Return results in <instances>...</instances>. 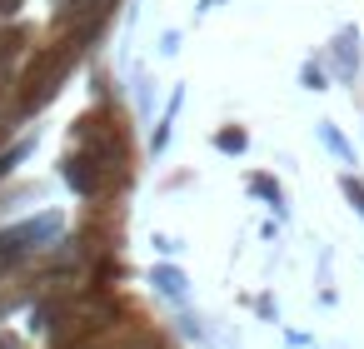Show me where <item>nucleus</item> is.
<instances>
[{
	"label": "nucleus",
	"mask_w": 364,
	"mask_h": 349,
	"mask_svg": "<svg viewBox=\"0 0 364 349\" xmlns=\"http://www.w3.org/2000/svg\"><path fill=\"white\" fill-rule=\"evenodd\" d=\"M85 45L65 31L55 45H41L36 55H31V65L21 70V105H16V115H36L41 105H50L55 95H60V85H65V75H70V65H75V55H80Z\"/></svg>",
	"instance_id": "nucleus-1"
},
{
	"label": "nucleus",
	"mask_w": 364,
	"mask_h": 349,
	"mask_svg": "<svg viewBox=\"0 0 364 349\" xmlns=\"http://www.w3.org/2000/svg\"><path fill=\"white\" fill-rule=\"evenodd\" d=\"M65 230V220L55 215V210H46L41 220H21V225H6L0 230V259H6L11 269H21L26 259H36L55 235Z\"/></svg>",
	"instance_id": "nucleus-2"
},
{
	"label": "nucleus",
	"mask_w": 364,
	"mask_h": 349,
	"mask_svg": "<svg viewBox=\"0 0 364 349\" xmlns=\"http://www.w3.org/2000/svg\"><path fill=\"white\" fill-rule=\"evenodd\" d=\"M60 175H65V185H70L80 200H100V195L120 190V180H115L95 155H85V150H70V155H65V165H60Z\"/></svg>",
	"instance_id": "nucleus-3"
},
{
	"label": "nucleus",
	"mask_w": 364,
	"mask_h": 349,
	"mask_svg": "<svg viewBox=\"0 0 364 349\" xmlns=\"http://www.w3.org/2000/svg\"><path fill=\"white\" fill-rule=\"evenodd\" d=\"M31 41H36L31 26H6V31H0V65H16L31 50Z\"/></svg>",
	"instance_id": "nucleus-4"
},
{
	"label": "nucleus",
	"mask_w": 364,
	"mask_h": 349,
	"mask_svg": "<svg viewBox=\"0 0 364 349\" xmlns=\"http://www.w3.org/2000/svg\"><path fill=\"white\" fill-rule=\"evenodd\" d=\"M150 284H155L170 304H185V294H190V289H185V274H180L175 264H155V269H150Z\"/></svg>",
	"instance_id": "nucleus-5"
},
{
	"label": "nucleus",
	"mask_w": 364,
	"mask_h": 349,
	"mask_svg": "<svg viewBox=\"0 0 364 349\" xmlns=\"http://www.w3.org/2000/svg\"><path fill=\"white\" fill-rule=\"evenodd\" d=\"M334 60H339V75L344 80L359 70V31H339L334 36Z\"/></svg>",
	"instance_id": "nucleus-6"
},
{
	"label": "nucleus",
	"mask_w": 364,
	"mask_h": 349,
	"mask_svg": "<svg viewBox=\"0 0 364 349\" xmlns=\"http://www.w3.org/2000/svg\"><path fill=\"white\" fill-rule=\"evenodd\" d=\"M180 100H185V90L170 95V105H165V115H160V125H155V135H150V155H165V150H170V125H175V115H180Z\"/></svg>",
	"instance_id": "nucleus-7"
},
{
	"label": "nucleus",
	"mask_w": 364,
	"mask_h": 349,
	"mask_svg": "<svg viewBox=\"0 0 364 349\" xmlns=\"http://www.w3.org/2000/svg\"><path fill=\"white\" fill-rule=\"evenodd\" d=\"M250 195L269 200V210L284 215V190H279V180H269V175H250Z\"/></svg>",
	"instance_id": "nucleus-8"
},
{
	"label": "nucleus",
	"mask_w": 364,
	"mask_h": 349,
	"mask_svg": "<svg viewBox=\"0 0 364 349\" xmlns=\"http://www.w3.org/2000/svg\"><path fill=\"white\" fill-rule=\"evenodd\" d=\"M319 140H324V145H329V150H334L344 165H354V145H349V140H344V135H339L329 120H319Z\"/></svg>",
	"instance_id": "nucleus-9"
},
{
	"label": "nucleus",
	"mask_w": 364,
	"mask_h": 349,
	"mask_svg": "<svg viewBox=\"0 0 364 349\" xmlns=\"http://www.w3.org/2000/svg\"><path fill=\"white\" fill-rule=\"evenodd\" d=\"M215 150H225V155H245V150H250V135H245V130H220V135H215Z\"/></svg>",
	"instance_id": "nucleus-10"
},
{
	"label": "nucleus",
	"mask_w": 364,
	"mask_h": 349,
	"mask_svg": "<svg viewBox=\"0 0 364 349\" xmlns=\"http://www.w3.org/2000/svg\"><path fill=\"white\" fill-rule=\"evenodd\" d=\"M339 190H344V200L364 215V180H359V175H339Z\"/></svg>",
	"instance_id": "nucleus-11"
},
{
	"label": "nucleus",
	"mask_w": 364,
	"mask_h": 349,
	"mask_svg": "<svg viewBox=\"0 0 364 349\" xmlns=\"http://www.w3.org/2000/svg\"><path fill=\"white\" fill-rule=\"evenodd\" d=\"M26 155H31V140H21L16 150H6V155H0V175H11V170H16V160H26Z\"/></svg>",
	"instance_id": "nucleus-12"
},
{
	"label": "nucleus",
	"mask_w": 364,
	"mask_h": 349,
	"mask_svg": "<svg viewBox=\"0 0 364 349\" xmlns=\"http://www.w3.org/2000/svg\"><path fill=\"white\" fill-rule=\"evenodd\" d=\"M85 6H95V0H55V16H60V26H65L70 16H80Z\"/></svg>",
	"instance_id": "nucleus-13"
},
{
	"label": "nucleus",
	"mask_w": 364,
	"mask_h": 349,
	"mask_svg": "<svg viewBox=\"0 0 364 349\" xmlns=\"http://www.w3.org/2000/svg\"><path fill=\"white\" fill-rule=\"evenodd\" d=\"M299 80H304V90H329V85H324V70H319L314 60H309V65L299 70Z\"/></svg>",
	"instance_id": "nucleus-14"
},
{
	"label": "nucleus",
	"mask_w": 364,
	"mask_h": 349,
	"mask_svg": "<svg viewBox=\"0 0 364 349\" xmlns=\"http://www.w3.org/2000/svg\"><path fill=\"white\" fill-rule=\"evenodd\" d=\"M150 245H155V249H160V254H180V240H170V235H155V240H150Z\"/></svg>",
	"instance_id": "nucleus-15"
},
{
	"label": "nucleus",
	"mask_w": 364,
	"mask_h": 349,
	"mask_svg": "<svg viewBox=\"0 0 364 349\" xmlns=\"http://www.w3.org/2000/svg\"><path fill=\"white\" fill-rule=\"evenodd\" d=\"M21 6H26V0H0V21H11V16H16Z\"/></svg>",
	"instance_id": "nucleus-16"
},
{
	"label": "nucleus",
	"mask_w": 364,
	"mask_h": 349,
	"mask_svg": "<svg viewBox=\"0 0 364 349\" xmlns=\"http://www.w3.org/2000/svg\"><path fill=\"white\" fill-rule=\"evenodd\" d=\"M160 50H165V55H175V50H180V36H175V31H165V41H160Z\"/></svg>",
	"instance_id": "nucleus-17"
},
{
	"label": "nucleus",
	"mask_w": 364,
	"mask_h": 349,
	"mask_svg": "<svg viewBox=\"0 0 364 349\" xmlns=\"http://www.w3.org/2000/svg\"><path fill=\"white\" fill-rule=\"evenodd\" d=\"M0 349H21V339L16 334H0Z\"/></svg>",
	"instance_id": "nucleus-18"
},
{
	"label": "nucleus",
	"mask_w": 364,
	"mask_h": 349,
	"mask_svg": "<svg viewBox=\"0 0 364 349\" xmlns=\"http://www.w3.org/2000/svg\"><path fill=\"white\" fill-rule=\"evenodd\" d=\"M6 274H16V269H11V264H6V259H0V279H6Z\"/></svg>",
	"instance_id": "nucleus-19"
}]
</instances>
